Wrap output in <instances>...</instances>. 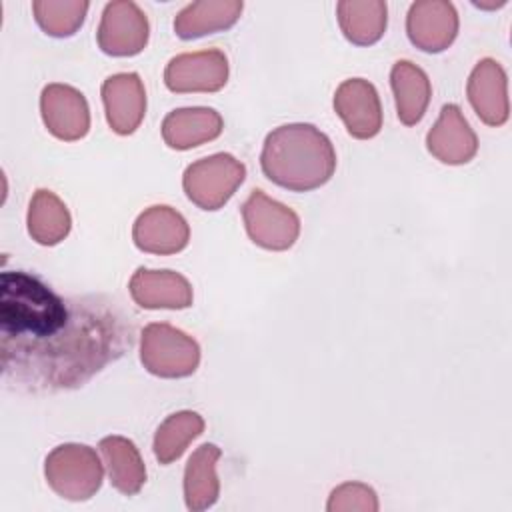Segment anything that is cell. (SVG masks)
Listing matches in <instances>:
<instances>
[{"label":"cell","instance_id":"cell-1","mask_svg":"<svg viewBox=\"0 0 512 512\" xmlns=\"http://www.w3.org/2000/svg\"><path fill=\"white\" fill-rule=\"evenodd\" d=\"M134 344V326L114 300L60 296L38 276H0L2 380L18 392L84 386Z\"/></svg>","mask_w":512,"mask_h":512},{"label":"cell","instance_id":"cell-2","mask_svg":"<svg viewBox=\"0 0 512 512\" xmlns=\"http://www.w3.org/2000/svg\"><path fill=\"white\" fill-rule=\"evenodd\" d=\"M260 168L280 188L310 192L332 178L336 150L332 140L314 124H284L266 136L260 152Z\"/></svg>","mask_w":512,"mask_h":512},{"label":"cell","instance_id":"cell-3","mask_svg":"<svg viewBox=\"0 0 512 512\" xmlns=\"http://www.w3.org/2000/svg\"><path fill=\"white\" fill-rule=\"evenodd\" d=\"M44 476L58 496L80 502L100 490L104 464L96 450L86 444H62L46 456Z\"/></svg>","mask_w":512,"mask_h":512},{"label":"cell","instance_id":"cell-4","mask_svg":"<svg viewBox=\"0 0 512 512\" xmlns=\"http://www.w3.org/2000/svg\"><path fill=\"white\" fill-rule=\"evenodd\" d=\"M140 362L154 376L186 378L200 364V346L186 332L166 322H152L140 334Z\"/></svg>","mask_w":512,"mask_h":512},{"label":"cell","instance_id":"cell-5","mask_svg":"<svg viewBox=\"0 0 512 512\" xmlns=\"http://www.w3.org/2000/svg\"><path fill=\"white\" fill-rule=\"evenodd\" d=\"M246 178V166L228 152L192 162L182 176V188L202 210H220Z\"/></svg>","mask_w":512,"mask_h":512},{"label":"cell","instance_id":"cell-6","mask_svg":"<svg viewBox=\"0 0 512 512\" xmlns=\"http://www.w3.org/2000/svg\"><path fill=\"white\" fill-rule=\"evenodd\" d=\"M242 220L250 240L266 250H288L300 236L298 214L262 190H252L244 200Z\"/></svg>","mask_w":512,"mask_h":512},{"label":"cell","instance_id":"cell-7","mask_svg":"<svg viewBox=\"0 0 512 512\" xmlns=\"http://www.w3.org/2000/svg\"><path fill=\"white\" fill-rule=\"evenodd\" d=\"M150 36V24L142 8L132 0H114L104 6L96 40L108 56H136Z\"/></svg>","mask_w":512,"mask_h":512},{"label":"cell","instance_id":"cell-8","mask_svg":"<svg viewBox=\"0 0 512 512\" xmlns=\"http://www.w3.org/2000/svg\"><path fill=\"white\" fill-rule=\"evenodd\" d=\"M228 58L218 48L200 52H184L174 56L164 68V84L168 90L186 92H218L228 82Z\"/></svg>","mask_w":512,"mask_h":512},{"label":"cell","instance_id":"cell-9","mask_svg":"<svg viewBox=\"0 0 512 512\" xmlns=\"http://www.w3.org/2000/svg\"><path fill=\"white\" fill-rule=\"evenodd\" d=\"M40 114L52 136L64 142L80 140L90 130V108L80 90L68 84H48L40 94Z\"/></svg>","mask_w":512,"mask_h":512},{"label":"cell","instance_id":"cell-10","mask_svg":"<svg viewBox=\"0 0 512 512\" xmlns=\"http://www.w3.org/2000/svg\"><path fill=\"white\" fill-rule=\"evenodd\" d=\"M334 110L352 138L368 140L382 128L380 96L364 78H348L336 88Z\"/></svg>","mask_w":512,"mask_h":512},{"label":"cell","instance_id":"cell-11","mask_svg":"<svg viewBox=\"0 0 512 512\" xmlns=\"http://www.w3.org/2000/svg\"><path fill=\"white\" fill-rule=\"evenodd\" d=\"M410 42L424 52L446 50L458 34V12L448 0H418L406 16Z\"/></svg>","mask_w":512,"mask_h":512},{"label":"cell","instance_id":"cell-12","mask_svg":"<svg viewBox=\"0 0 512 512\" xmlns=\"http://www.w3.org/2000/svg\"><path fill=\"white\" fill-rule=\"evenodd\" d=\"M132 240L148 254H176L188 246L190 228L180 212L170 206L146 208L132 226Z\"/></svg>","mask_w":512,"mask_h":512},{"label":"cell","instance_id":"cell-13","mask_svg":"<svg viewBox=\"0 0 512 512\" xmlns=\"http://www.w3.org/2000/svg\"><path fill=\"white\" fill-rule=\"evenodd\" d=\"M102 102L108 126L120 134H132L146 114V90L136 72L112 74L102 84Z\"/></svg>","mask_w":512,"mask_h":512},{"label":"cell","instance_id":"cell-14","mask_svg":"<svg viewBox=\"0 0 512 512\" xmlns=\"http://www.w3.org/2000/svg\"><path fill=\"white\" fill-rule=\"evenodd\" d=\"M428 152L444 164H466L478 152V138L458 104H444L436 124L426 134Z\"/></svg>","mask_w":512,"mask_h":512},{"label":"cell","instance_id":"cell-15","mask_svg":"<svg viewBox=\"0 0 512 512\" xmlns=\"http://www.w3.org/2000/svg\"><path fill=\"white\" fill-rule=\"evenodd\" d=\"M468 100L478 118L488 126H502L508 120V80L504 68L492 60H480L470 72L466 86Z\"/></svg>","mask_w":512,"mask_h":512},{"label":"cell","instance_id":"cell-16","mask_svg":"<svg viewBox=\"0 0 512 512\" xmlns=\"http://www.w3.org/2000/svg\"><path fill=\"white\" fill-rule=\"evenodd\" d=\"M128 290L132 300L148 310H182L192 306L194 300L190 282L172 270L138 268L128 282Z\"/></svg>","mask_w":512,"mask_h":512},{"label":"cell","instance_id":"cell-17","mask_svg":"<svg viewBox=\"0 0 512 512\" xmlns=\"http://www.w3.org/2000/svg\"><path fill=\"white\" fill-rule=\"evenodd\" d=\"M224 120L214 108H178L162 120V138L174 150H190L222 134Z\"/></svg>","mask_w":512,"mask_h":512},{"label":"cell","instance_id":"cell-18","mask_svg":"<svg viewBox=\"0 0 512 512\" xmlns=\"http://www.w3.org/2000/svg\"><path fill=\"white\" fill-rule=\"evenodd\" d=\"M240 0H198L184 6L174 18V32L182 40L200 38L234 26L242 14Z\"/></svg>","mask_w":512,"mask_h":512},{"label":"cell","instance_id":"cell-19","mask_svg":"<svg viewBox=\"0 0 512 512\" xmlns=\"http://www.w3.org/2000/svg\"><path fill=\"white\" fill-rule=\"evenodd\" d=\"M390 86L396 100V114L404 126H414L426 114L432 86L428 74L410 60H398L390 70Z\"/></svg>","mask_w":512,"mask_h":512},{"label":"cell","instance_id":"cell-20","mask_svg":"<svg viewBox=\"0 0 512 512\" xmlns=\"http://www.w3.org/2000/svg\"><path fill=\"white\" fill-rule=\"evenodd\" d=\"M110 484L124 496H134L146 482V466L136 444L124 436H106L98 444Z\"/></svg>","mask_w":512,"mask_h":512},{"label":"cell","instance_id":"cell-21","mask_svg":"<svg viewBox=\"0 0 512 512\" xmlns=\"http://www.w3.org/2000/svg\"><path fill=\"white\" fill-rule=\"evenodd\" d=\"M220 456L222 450L216 444H202L188 458L184 470V500L188 510L200 512L216 504L220 496L216 462Z\"/></svg>","mask_w":512,"mask_h":512},{"label":"cell","instance_id":"cell-22","mask_svg":"<svg viewBox=\"0 0 512 512\" xmlns=\"http://www.w3.org/2000/svg\"><path fill=\"white\" fill-rule=\"evenodd\" d=\"M342 34L356 46H370L384 36L388 8L382 0H342L336 4Z\"/></svg>","mask_w":512,"mask_h":512},{"label":"cell","instance_id":"cell-23","mask_svg":"<svg viewBox=\"0 0 512 512\" xmlns=\"http://www.w3.org/2000/svg\"><path fill=\"white\" fill-rule=\"evenodd\" d=\"M26 224L32 240L42 246H54L68 236L72 218L66 204L52 190L40 188L30 200Z\"/></svg>","mask_w":512,"mask_h":512},{"label":"cell","instance_id":"cell-24","mask_svg":"<svg viewBox=\"0 0 512 512\" xmlns=\"http://www.w3.org/2000/svg\"><path fill=\"white\" fill-rule=\"evenodd\" d=\"M204 432V418L198 412L182 410L170 414L154 434V456L160 464L178 460L188 444Z\"/></svg>","mask_w":512,"mask_h":512},{"label":"cell","instance_id":"cell-25","mask_svg":"<svg viewBox=\"0 0 512 512\" xmlns=\"http://www.w3.org/2000/svg\"><path fill=\"white\" fill-rule=\"evenodd\" d=\"M90 4L86 0H34L32 12L38 26L54 38L72 36L86 18Z\"/></svg>","mask_w":512,"mask_h":512},{"label":"cell","instance_id":"cell-26","mask_svg":"<svg viewBox=\"0 0 512 512\" xmlns=\"http://www.w3.org/2000/svg\"><path fill=\"white\" fill-rule=\"evenodd\" d=\"M328 512H376L378 510V496L376 492L362 482H346L332 490L328 504Z\"/></svg>","mask_w":512,"mask_h":512},{"label":"cell","instance_id":"cell-27","mask_svg":"<svg viewBox=\"0 0 512 512\" xmlns=\"http://www.w3.org/2000/svg\"><path fill=\"white\" fill-rule=\"evenodd\" d=\"M504 4H506V0L488 2V4H484V2H474V6H478V8H500V6H504Z\"/></svg>","mask_w":512,"mask_h":512}]
</instances>
